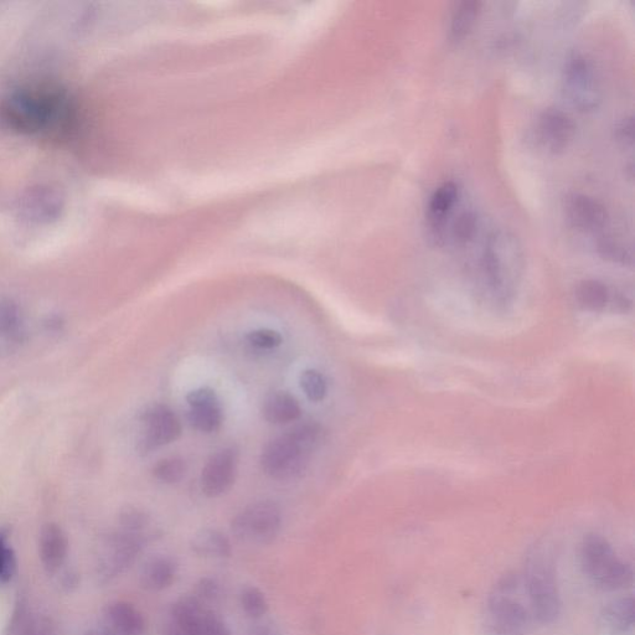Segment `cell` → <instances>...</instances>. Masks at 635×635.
<instances>
[{"mask_svg": "<svg viewBox=\"0 0 635 635\" xmlns=\"http://www.w3.org/2000/svg\"><path fill=\"white\" fill-rule=\"evenodd\" d=\"M322 436L323 430L318 423L306 422L268 442L261 454L263 472L276 480L301 478Z\"/></svg>", "mask_w": 635, "mask_h": 635, "instance_id": "3957f363", "label": "cell"}, {"mask_svg": "<svg viewBox=\"0 0 635 635\" xmlns=\"http://www.w3.org/2000/svg\"><path fill=\"white\" fill-rule=\"evenodd\" d=\"M17 560L12 546L9 545L7 535L0 530V583H7L12 580Z\"/></svg>", "mask_w": 635, "mask_h": 635, "instance_id": "f546056e", "label": "cell"}, {"mask_svg": "<svg viewBox=\"0 0 635 635\" xmlns=\"http://www.w3.org/2000/svg\"><path fill=\"white\" fill-rule=\"evenodd\" d=\"M120 523L122 529L142 535V531L148 528L149 523H151V519H149V516L144 513V511L136 508H129L123 511Z\"/></svg>", "mask_w": 635, "mask_h": 635, "instance_id": "4dcf8cb0", "label": "cell"}, {"mask_svg": "<svg viewBox=\"0 0 635 635\" xmlns=\"http://www.w3.org/2000/svg\"><path fill=\"white\" fill-rule=\"evenodd\" d=\"M301 387L312 402H320L328 395V381L318 370H304L301 375Z\"/></svg>", "mask_w": 635, "mask_h": 635, "instance_id": "484cf974", "label": "cell"}, {"mask_svg": "<svg viewBox=\"0 0 635 635\" xmlns=\"http://www.w3.org/2000/svg\"><path fill=\"white\" fill-rule=\"evenodd\" d=\"M581 565L593 585L601 590L619 591L632 585V566L622 560L601 535H588L583 540Z\"/></svg>", "mask_w": 635, "mask_h": 635, "instance_id": "8992f818", "label": "cell"}, {"mask_svg": "<svg viewBox=\"0 0 635 635\" xmlns=\"http://www.w3.org/2000/svg\"><path fill=\"white\" fill-rule=\"evenodd\" d=\"M187 473V463L180 457L164 458L153 468L154 477L165 484L180 482Z\"/></svg>", "mask_w": 635, "mask_h": 635, "instance_id": "d4e9b609", "label": "cell"}, {"mask_svg": "<svg viewBox=\"0 0 635 635\" xmlns=\"http://www.w3.org/2000/svg\"><path fill=\"white\" fill-rule=\"evenodd\" d=\"M142 547V535L122 529L108 536L98 556L97 569L103 578L120 575L136 560Z\"/></svg>", "mask_w": 635, "mask_h": 635, "instance_id": "9c48e42d", "label": "cell"}, {"mask_svg": "<svg viewBox=\"0 0 635 635\" xmlns=\"http://www.w3.org/2000/svg\"><path fill=\"white\" fill-rule=\"evenodd\" d=\"M69 549L63 529L56 524H46L39 540L40 559L46 570L56 572L64 565Z\"/></svg>", "mask_w": 635, "mask_h": 635, "instance_id": "e0dca14e", "label": "cell"}, {"mask_svg": "<svg viewBox=\"0 0 635 635\" xmlns=\"http://www.w3.org/2000/svg\"><path fill=\"white\" fill-rule=\"evenodd\" d=\"M86 635H112V634L106 631V629L101 626L100 628L92 629V631H90Z\"/></svg>", "mask_w": 635, "mask_h": 635, "instance_id": "e575fe53", "label": "cell"}, {"mask_svg": "<svg viewBox=\"0 0 635 635\" xmlns=\"http://www.w3.org/2000/svg\"><path fill=\"white\" fill-rule=\"evenodd\" d=\"M196 593H198V597L201 600L214 601L220 595V587L214 580L205 578V580L199 582L198 587H196Z\"/></svg>", "mask_w": 635, "mask_h": 635, "instance_id": "d6a6232c", "label": "cell"}, {"mask_svg": "<svg viewBox=\"0 0 635 635\" xmlns=\"http://www.w3.org/2000/svg\"><path fill=\"white\" fill-rule=\"evenodd\" d=\"M536 624L521 572H509L490 591L483 627L487 635H528Z\"/></svg>", "mask_w": 635, "mask_h": 635, "instance_id": "7a4b0ae2", "label": "cell"}, {"mask_svg": "<svg viewBox=\"0 0 635 635\" xmlns=\"http://www.w3.org/2000/svg\"><path fill=\"white\" fill-rule=\"evenodd\" d=\"M577 301L587 311L601 312L609 302L608 288L600 281H583L577 288Z\"/></svg>", "mask_w": 635, "mask_h": 635, "instance_id": "cb8c5ba5", "label": "cell"}, {"mask_svg": "<svg viewBox=\"0 0 635 635\" xmlns=\"http://www.w3.org/2000/svg\"><path fill=\"white\" fill-rule=\"evenodd\" d=\"M458 198V185L454 182H446L436 189L428 203V230H430L431 239L438 246L446 242L448 220L456 208Z\"/></svg>", "mask_w": 635, "mask_h": 635, "instance_id": "5bb4252c", "label": "cell"}, {"mask_svg": "<svg viewBox=\"0 0 635 635\" xmlns=\"http://www.w3.org/2000/svg\"><path fill=\"white\" fill-rule=\"evenodd\" d=\"M576 126L565 112L550 108L541 113L536 136L542 148L552 154L564 153L575 138Z\"/></svg>", "mask_w": 635, "mask_h": 635, "instance_id": "7c38bea8", "label": "cell"}, {"mask_svg": "<svg viewBox=\"0 0 635 635\" xmlns=\"http://www.w3.org/2000/svg\"><path fill=\"white\" fill-rule=\"evenodd\" d=\"M167 635H188L183 628H180L177 623L172 622L167 629Z\"/></svg>", "mask_w": 635, "mask_h": 635, "instance_id": "836d02e7", "label": "cell"}, {"mask_svg": "<svg viewBox=\"0 0 635 635\" xmlns=\"http://www.w3.org/2000/svg\"><path fill=\"white\" fill-rule=\"evenodd\" d=\"M282 513L276 503L265 500L250 504L232 520V533L249 544L267 545L280 534Z\"/></svg>", "mask_w": 635, "mask_h": 635, "instance_id": "ba28073f", "label": "cell"}, {"mask_svg": "<svg viewBox=\"0 0 635 635\" xmlns=\"http://www.w3.org/2000/svg\"><path fill=\"white\" fill-rule=\"evenodd\" d=\"M24 328L20 309L12 299L0 294V345L8 349L22 343Z\"/></svg>", "mask_w": 635, "mask_h": 635, "instance_id": "d6986e66", "label": "cell"}, {"mask_svg": "<svg viewBox=\"0 0 635 635\" xmlns=\"http://www.w3.org/2000/svg\"><path fill=\"white\" fill-rule=\"evenodd\" d=\"M566 218L575 229L597 232L606 227L608 214L600 201L583 194H572L566 199Z\"/></svg>", "mask_w": 635, "mask_h": 635, "instance_id": "9a60e30c", "label": "cell"}, {"mask_svg": "<svg viewBox=\"0 0 635 635\" xmlns=\"http://www.w3.org/2000/svg\"><path fill=\"white\" fill-rule=\"evenodd\" d=\"M478 229L477 215L473 211H463L451 227L452 240L458 245H466L473 240Z\"/></svg>", "mask_w": 635, "mask_h": 635, "instance_id": "4316f807", "label": "cell"}, {"mask_svg": "<svg viewBox=\"0 0 635 635\" xmlns=\"http://www.w3.org/2000/svg\"><path fill=\"white\" fill-rule=\"evenodd\" d=\"M191 549L196 555L211 557V559H224L231 555L229 539L218 530L204 529L195 534L191 540Z\"/></svg>", "mask_w": 635, "mask_h": 635, "instance_id": "7402d4cb", "label": "cell"}, {"mask_svg": "<svg viewBox=\"0 0 635 635\" xmlns=\"http://www.w3.org/2000/svg\"><path fill=\"white\" fill-rule=\"evenodd\" d=\"M102 627L112 635H142L144 619L132 604L115 602L103 613Z\"/></svg>", "mask_w": 635, "mask_h": 635, "instance_id": "2e32d148", "label": "cell"}, {"mask_svg": "<svg viewBox=\"0 0 635 635\" xmlns=\"http://www.w3.org/2000/svg\"><path fill=\"white\" fill-rule=\"evenodd\" d=\"M239 467V453L235 448H224L211 456L201 474V488L210 498L220 497L232 488Z\"/></svg>", "mask_w": 635, "mask_h": 635, "instance_id": "8fae6325", "label": "cell"}, {"mask_svg": "<svg viewBox=\"0 0 635 635\" xmlns=\"http://www.w3.org/2000/svg\"><path fill=\"white\" fill-rule=\"evenodd\" d=\"M200 635H231L229 629L213 613L206 614Z\"/></svg>", "mask_w": 635, "mask_h": 635, "instance_id": "1f68e13d", "label": "cell"}, {"mask_svg": "<svg viewBox=\"0 0 635 635\" xmlns=\"http://www.w3.org/2000/svg\"><path fill=\"white\" fill-rule=\"evenodd\" d=\"M263 416L273 425H287L302 416L298 400L286 391H275L263 402Z\"/></svg>", "mask_w": 635, "mask_h": 635, "instance_id": "ac0fdd59", "label": "cell"}, {"mask_svg": "<svg viewBox=\"0 0 635 635\" xmlns=\"http://www.w3.org/2000/svg\"><path fill=\"white\" fill-rule=\"evenodd\" d=\"M257 635H270V634H267V633H265V632H262V633L257 634Z\"/></svg>", "mask_w": 635, "mask_h": 635, "instance_id": "8d00e7d4", "label": "cell"}, {"mask_svg": "<svg viewBox=\"0 0 635 635\" xmlns=\"http://www.w3.org/2000/svg\"><path fill=\"white\" fill-rule=\"evenodd\" d=\"M144 432L139 441V451L149 453L153 449L167 446L182 435V423L168 406L157 404L142 412Z\"/></svg>", "mask_w": 635, "mask_h": 635, "instance_id": "30bf717a", "label": "cell"}, {"mask_svg": "<svg viewBox=\"0 0 635 635\" xmlns=\"http://www.w3.org/2000/svg\"><path fill=\"white\" fill-rule=\"evenodd\" d=\"M177 576V566L168 557H157L149 561L142 572V585L149 591L158 592L168 588Z\"/></svg>", "mask_w": 635, "mask_h": 635, "instance_id": "44dd1931", "label": "cell"}, {"mask_svg": "<svg viewBox=\"0 0 635 635\" xmlns=\"http://www.w3.org/2000/svg\"><path fill=\"white\" fill-rule=\"evenodd\" d=\"M187 401L190 406L188 421L196 431L213 433L223 425L224 412L213 389L200 387L191 391Z\"/></svg>", "mask_w": 635, "mask_h": 635, "instance_id": "4fadbf2b", "label": "cell"}, {"mask_svg": "<svg viewBox=\"0 0 635 635\" xmlns=\"http://www.w3.org/2000/svg\"><path fill=\"white\" fill-rule=\"evenodd\" d=\"M480 7L482 4L479 2H463L457 5L449 27V36L453 41H461L472 33L479 18Z\"/></svg>", "mask_w": 635, "mask_h": 635, "instance_id": "603a6c76", "label": "cell"}, {"mask_svg": "<svg viewBox=\"0 0 635 635\" xmlns=\"http://www.w3.org/2000/svg\"><path fill=\"white\" fill-rule=\"evenodd\" d=\"M5 125L29 136H59L74 125L75 108L69 95L53 85L14 90L0 106Z\"/></svg>", "mask_w": 635, "mask_h": 635, "instance_id": "6da1fadb", "label": "cell"}, {"mask_svg": "<svg viewBox=\"0 0 635 635\" xmlns=\"http://www.w3.org/2000/svg\"><path fill=\"white\" fill-rule=\"evenodd\" d=\"M526 592L530 598L536 623H554L561 612V596L554 556L551 551H531L523 572Z\"/></svg>", "mask_w": 635, "mask_h": 635, "instance_id": "5b68a950", "label": "cell"}, {"mask_svg": "<svg viewBox=\"0 0 635 635\" xmlns=\"http://www.w3.org/2000/svg\"><path fill=\"white\" fill-rule=\"evenodd\" d=\"M246 343L255 351H271L283 343L281 334L272 329H256L246 335Z\"/></svg>", "mask_w": 635, "mask_h": 635, "instance_id": "83f0119b", "label": "cell"}, {"mask_svg": "<svg viewBox=\"0 0 635 635\" xmlns=\"http://www.w3.org/2000/svg\"><path fill=\"white\" fill-rule=\"evenodd\" d=\"M604 633L634 634V602L633 598L609 603L602 614Z\"/></svg>", "mask_w": 635, "mask_h": 635, "instance_id": "ffe728a7", "label": "cell"}, {"mask_svg": "<svg viewBox=\"0 0 635 635\" xmlns=\"http://www.w3.org/2000/svg\"><path fill=\"white\" fill-rule=\"evenodd\" d=\"M562 89L567 101L581 112L595 111L602 102V90L595 66L585 55L576 54L567 61Z\"/></svg>", "mask_w": 635, "mask_h": 635, "instance_id": "52a82bcc", "label": "cell"}, {"mask_svg": "<svg viewBox=\"0 0 635 635\" xmlns=\"http://www.w3.org/2000/svg\"><path fill=\"white\" fill-rule=\"evenodd\" d=\"M240 602L242 609L250 617L260 618L268 611V602L265 595L255 587H247L241 593Z\"/></svg>", "mask_w": 635, "mask_h": 635, "instance_id": "f1b7e54d", "label": "cell"}, {"mask_svg": "<svg viewBox=\"0 0 635 635\" xmlns=\"http://www.w3.org/2000/svg\"><path fill=\"white\" fill-rule=\"evenodd\" d=\"M24 635H43V633L35 631V629H28V631L25 632Z\"/></svg>", "mask_w": 635, "mask_h": 635, "instance_id": "d590c367", "label": "cell"}, {"mask_svg": "<svg viewBox=\"0 0 635 635\" xmlns=\"http://www.w3.org/2000/svg\"><path fill=\"white\" fill-rule=\"evenodd\" d=\"M524 267L523 247L515 235L499 230L485 244L482 270L490 291L499 298L508 297L519 282Z\"/></svg>", "mask_w": 635, "mask_h": 635, "instance_id": "277c9868", "label": "cell"}]
</instances>
